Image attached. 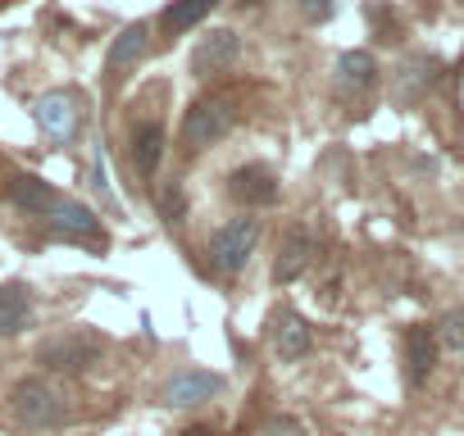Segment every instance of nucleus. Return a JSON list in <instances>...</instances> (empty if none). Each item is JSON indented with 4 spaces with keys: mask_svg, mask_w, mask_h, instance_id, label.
I'll return each mask as SVG.
<instances>
[{
    "mask_svg": "<svg viewBox=\"0 0 464 436\" xmlns=\"http://www.w3.org/2000/svg\"><path fill=\"white\" fill-rule=\"evenodd\" d=\"M10 418L28 431H51L69 418V404H64V391L46 377H24L14 382L10 391Z\"/></svg>",
    "mask_w": 464,
    "mask_h": 436,
    "instance_id": "f257e3e1",
    "label": "nucleus"
},
{
    "mask_svg": "<svg viewBox=\"0 0 464 436\" xmlns=\"http://www.w3.org/2000/svg\"><path fill=\"white\" fill-rule=\"evenodd\" d=\"M232 123H237V100L232 96H205L187 109L182 118V146L187 150H200V146H214L218 137L232 132Z\"/></svg>",
    "mask_w": 464,
    "mask_h": 436,
    "instance_id": "f03ea898",
    "label": "nucleus"
},
{
    "mask_svg": "<svg viewBox=\"0 0 464 436\" xmlns=\"http://www.w3.org/2000/svg\"><path fill=\"white\" fill-rule=\"evenodd\" d=\"M260 242V218L242 213V218H232V223H223L209 242V260L218 273H242L251 264V251Z\"/></svg>",
    "mask_w": 464,
    "mask_h": 436,
    "instance_id": "7ed1b4c3",
    "label": "nucleus"
},
{
    "mask_svg": "<svg viewBox=\"0 0 464 436\" xmlns=\"http://www.w3.org/2000/svg\"><path fill=\"white\" fill-rule=\"evenodd\" d=\"M101 350H105V341L96 332H60V336L42 341L37 364H46L51 373H82L101 359Z\"/></svg>",
    "mask_w": 464,
    "mask_h": 436,
    "instance_id": "20e7f679",
    "label": "nucleus"
},
{
    "mask_svg": "<svg viewBox=\"0 0 464 436\" xmlns=\"http://www.w3.org/2000/svg\"><path fill=\"white\" fill-rule=\"evenodd\" d=\"M33 118H37V128H42L46 137L73 141V137H78V123H82V100H78L73 91H46V96H37Z\"/></svg>",
    "mask_w": 464,
    "mask_h": 436,
    "instance_id": "39448f33",
    "label": "nucleus"
},
{
    "mask_svg": "<svg viewBox=\"0 0 464 436\" xmlns=\"http://www.w3.org/2000/svg\"><path fill=\"white\" fill-rule=\"evenodd\" d=\"M46 228L55 237H64V242H87V246H101L105 242L101 218L87 204H78V200H55V209L46 213Z\"/></svg>",
    "mask_w": 464,
    "mask_h": 436,
    "instance_id": "423d86ee",
    "label": "nucleus"
},
{
    "mask_svg": "<svg viewBox=\"0 0 464 436\" xmlns=\"http://www.w3.org/2000/svg\"><path fill=\"white\" fill-rule=\"evenodd\" d=\"M223 391V377L218 373H205V368H182L164 382V404L169 409H196L205 400H214Z\"/></svg>",
    "mask_w": 464,
    "mask_h": 436,
    "instance_id": "0eeeda50",
    "label": "nucleus"
},
{
    "mask_svg": "<svg viewBox=\"0 0 464 436\" xmlns=\"http://www.w3.org/2000/svg\"><path fill=\"white\" fill-rule=\"evenodd\" d=\"M242 55V42L232 28H214L209 37H200V46L191 51V73L196 78H209V73H223L227 64H237Z\"/></svg>",
    "mask_w": 464,
    "mask_h": 436,
    "instance_id": "6e6552de",
    "label": "nucleus"
},
{
    "mask_svg": "<svg viewBox=\"0 0 464 436\" xmlns=\"http://www.w3.org/2000/svg\"><path fill=\"white\" fill-rule=\"evenodd\" d=\"M227 195L246 204V209H260V204H274L278 200V177L265 168V164H246L227 177Z\"/></svg>",
    "mask_w": 464,
    "mask_h": 436,
    "instance_id": "1a4fd4ad",
    "label": "nucleus"
},
{
    "mask_svg": "<svg viewBox=\"0 0 464 436\" xmlns=\"http://www.w3.org/2000/svg\"><path fill=\"white\" fill-rule=\"evenodd\" d=\"M378 82V64L369 51H346L337 60V96L342 100H364Z\"/></svg>",
    "mask_w": 464,
    "mask_h": 436,
    "instance_id": "9d476101",
    "label": "nucleus"
},
{
    "mask_svg": "<svg viewBox=\"0 0 464 436\" xmlns=\"http://www.w3.org/2000/svg\"><path fill=\"white\" fill-rule=\"evenodd\" d=\"M314 237H310V228H292L287 237H283V246H278V260H274V282H296L305 269H310V260H314Z\"/></svg>",
    "mask_w": 464,
    "mask_h": 436,
    "instance_id": "9b49d317",
    "label": "nucleus"
},
{
    "mask_svg": "<svg viewBox=\"0 0 464 436\" xmlns=\"http://www.w3.org/2000/svg\"><path fill=\"white\" fill-rule=\"evenodd\" d=\"M146 46H150V33H146V24H128V28L114 37V46H110V60H105L110 78L119 82L128 69H137V64H141V55H146Z\"/></svg>",
    "mask_w": 464,
    "mask_h": 436,
    "instance_id": "f8f14e48",
    "label": "nucleus"
},
{
    "mask_svg": "<svg viewBox=\"0 0 464 436\" xmlns=\"http://www.w3.org/2000/svg\"><path fill=\"white\" fill-rule=\"evenodd\" d=\"M432 364H437V332L410 327L405 332V377H410V386H423Z\"/></svg>",
    "mask_w": 464,
    "mask_h": 436,
    "instance_id": "ddd939ff",
    "label": "nucleus"
},
{
    "mask_svg": "<svg viewBox=\"0 0 464 436\" xmlns=\"http://www.w3.org/2000/svg\"><path fill=\"white\" fill-rule=\"evenodd\" d=\"M33 323V296L24 282H5L0 287V336H14Z\"/></svg>",
    "mask_w": 464,
    "mask_h": 436,
    "instance_id": "4468645a",
    "label": "nucleus"
},
{
    "mask_svg": "<svg viewBox=\"0 0 464 436\" xmlns=\"http://www.w3.org/2000/svg\"><path fill=\"white\" fill-rule=\"evenodd\" d=\"M274 350H278V359H305L310 355V327H305L301 314L274 318Z\"/></svg>",
    "mask_w": 464,
    "mask_h": 436,
    "instance_id": "2eb2a0df",
    "label": "nucleus"
},
{
    "mask_svg": "<svg viewBox=\"0 0 464 436\" xmlns=\"http://www.w3.org/2000/svg\"><path fill=\"white\" fill-rule=\"evenodd\" d=\"M10 200H14L19 209H28V213H51L60 195H55V186H51V182H42V177L24 173V177H14V182H10Z\"/></svg>",
    "mask_w": 464,
    "mask_h": 436,
    "instance_id": "dca6fc26",
    "label": "nucleus"
},
{
    "mask_svg": "<svg viewBox=\"0 0 464 436\" xmlns=\"http://www.w3.org/2000/svg\"><path fill=\"white\" fill-rule=\"evenodd\" d=\"M160 155H164V128L160 123H141L132 132V168L141 177H150L160 168Z\"/></svg>",
    "mask_w": 464,
    "mask_h": 436,
    "instance_id": "f3484780",
    "label": "nucleus"
},
{
    "mask_svg": "<svg viewBox=\"0 0 464 436\" xmlns=\"http://www.w3.org/2000/svg\"><path fill=\"white\" fill-rule=\"evenodd\" d=\"M214 5H218V0H173V5L164 10V33H169V37H182V33L196 28Z\"/></svg>",
    "mask_w": 464,
    "mask_h": 436,
    "instance_id": "a211bd4d",
    "label": "nucleus"
},
{
    "mask_svg": "<svg viewBox=\"0 0 464 436\" xmlns=\"http://www.w3.org/2000/svg\"><path fill=\"white\" fill-rule=\"evenodd\" d=\"M437 341L450 350H464V305H455L441 323H437Z\"/></svg>",
    "mask_w": 464,
    "mask_h": 436,
    "instance_id": "6ab92c4d",
    "label": "nucleus"
},
{
    "mask_svg": "<svg viewBox=\"0 0 464 436\" xmlns=\"http://www.w3.org/2000/svg\"><path fill=\"white\" fill-rule=\"evenodd\" d=\"M260 436H305V427H301L296 418L283 413V418H269V422L260 427Z\"/></svg>",
    "mask_w": 464,
    "mask_h": 436,
    "instance_id": "aec40b11",
    "label": "nucleus"
},
{
    "mask_svg": "<svg viewBox=\"0 0 464 436\" xmlns=\"http://www.w3.org/2000/svg\"><path fill=\"white\" fill-rule=\"evenodd\" d=\"M301 5V14L310 19V24H324L328 14H333V0H296Z\"/></svg>",
    "mask_w": 464,
    "mask_h": 436,
    "instance_id": "412c9836",
    "label": "nucleus"
},
{
    "mask_svg": "<svg viewBox=\"0 0 464 436\" xmlns=\"http://www.w3.org/2000/svg\"><path fill=\"white\" fill-rule=\"evenodd\" d=\"M182 436H218V431H214V427H205V422H196V427H187Z\"/></svg>",
    "mask_w": 464,
    "mask_h": 436,
    "instance_id": "4be33fe9",
    "label": "nucleus"
}]
</instances>
